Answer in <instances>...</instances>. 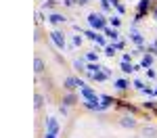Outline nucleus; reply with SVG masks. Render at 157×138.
Returning <instances> with one entry per match:
<instances>
[{
	"label": "nucleus",
	"mask_w": 157,
	"mask_h": 138,
	"mask_svg": "<svg viewBox=\"0 0 157 138\" xmlns=\"http://www.w3.org/2000/svg\"><path fill=\"white\" fill-rule=\"evenodd\" d=\"M80 90H82V96H84V100H92V99H98V96H97V92H94L92 88L84 86V88H80Z\"/></svg>",
	"instance_id": "nucleus-13"
},
{
	"label": "nucleus",
	"mask_w": 157,
	"mask_h": 138,
	"mask_svg": "<svg viewBox=\"0 0 157 138\" xmlns=\"http://www.w3.org/2000/svg\"><path fill=\"white\" fill-rule=\"evenodd\" d=\"M151 6H153V0H140L138 4H136V17H134V25L138 23L145 15H149V11H151Z\"/></svg>",
	"instance_id": "nucleus-3"
},
{
	"label": "nucleus",
	"mask_w": 157,
	"mask_h": 138,
	"mask_svg": "<svg viewBox=\"0 0 157 138\" xmlns=\"http://www.w3.org/2000/svg\"><path fill=\"white\" fill-rule=\"evenodd\" d=\"M88 63H98V54L94 52V50H90V52H86V57H84Z\"/></svg>",
	"instance_id": "nucleus-21"
},
{
	"label": "nucleus",
	"mask_w": 157,
	"mask_h": 138,
	"mask_svg": "<svg viewBox=\"0 0 157 138\" xmlns=\"http://www.w3.org/2000/svg\"><path fill=\"white\" fill-rule=\"evenodd\" d=\"M121 61H126V63H130V61H132V54H124V57H121Z\"/></svg>",
	"instance_id": "nucleus-33"
},
{
	"label": "nucleus",
	"mask_w": 157,
	"mask_h": 138,
	"mask_svg": "<svg viewBox=\"0 0 157 138\" xmlns=\"http://www.w3.org/2000/svg\"><path fill=\"white\" fill-rule=\"evenodd\" d=\"M153 94H157V88H155V90H153Z\"/></svg>",
	"instance_id": "nucleus-35"
},
{
	"label": "nucleus",
	"mask_w": 157,
	"mask_h": 138,
	"mask_svg": "<svg viewBox=\"0 0 157 138\" xmlns=\"http://www.w3.org/2000/svg\"><path fill=\"white\" fill-rule=\"evenodd\" d=\"M88 25H90L92 29H97V32H105V27H107L105 13L103 11H92L88 15Z\"/></svg>",
	"instance_id": "nucleus-1"
},
{
	"label": "nucleus",
	"mask_w": 157,
	"mask_h": 138,
	"mask_svg": "<svg viewBox=\"0 0 157 138\" xmlns=\"http://www.w3.org/2000/svg\"><path fill=\"white\" fill-rule=\"evenodd\" d=\"M61 132V125L57 117H48L46 119V132H44V138H57Z\"/></svg>",
	"instance_id": "nucleus-2"
},
{
	"label": "nucleus",
	"mask_w": 157,
	"mask_h": 138,
	"mask_svg": "<svg viewBox=\"0 0 157 138\" xmlns=\"http://www.w3.org/2000/svg\"><path fill=\"white\" fill-rule=\"evenodd\" d=\"M113 54H115V46H113V44L105 46V57H113Z\"/></svg>",
	"instance_id": "nucleus-23"
},
{
	"label": "nucleus",
	"mask_w": 157,
	"mask_h": 138,
	"mask_svg": "<svg viewBox=\"0 0 157 138\" xmlns=\"http://www.w3.org/2000/svg\"><path fill=\"white\" fill-rule=\"evenodd\" d=\"M44 100H46V96H44L42 92H36V96H34V107H36V109H42V107H44Z\"/></svg>",
	"instance_id": "nucleus-14"
},
{
	"label": "nucleus",
	"mask_w": 157,
	"mask_h": 138,
	"mask_svg": "<svg viewBox=\"0 0 157 138\" xmlns=\"http://www.w3.org/2000/svg\"><path fill=\"white\" fill-rule=\"evenodd\" d=\"M132 86L136 88V90H143V88H145V84H143L140 80H134V82H132Z\"/></svg>",
	"instance_id": "nucleus-26"
},
{
	"label": "nucleus",
	"mask_w": 157,
	"mask_h": 138,
	"mask_svg": "<svg viewBox=\"0 0 157 138\" xmlns=\"http://www.w3.org/2000/svg\"><path fill=\"white\" fill-rule=\"evenodd\" d=\"M86 36H88V40H92V42H97L98 34H97V32H86Z\"/></svg>",
	"instance_id": "nucleus-25"
},
{
	"label": "nucleus",
	"mask_w": 157,
	"mask_h": 138,
	"mask_svg": "<svg viewBox=\"0 0 157 138\" xmlns=\"http://www.w3.org/2000/svg\"><path fill=\"white\" fill-rule=\"evenodd\" d=\"M153 17H155V19H157V6H155V9H153Z\"/></svg>",
	"instance_id": "nucleus-34"
},
{
	"label": "nucleus",
	"mask_w": 157,
	"mask_h": 138,
	"mask_svg": "<svg viewBox=\"0 0 157 138\" xmlns=\"http://www.w3.org/2000/svg\"><path fill=\"white\" fill-rule=\"evenodd\" d=\"M120 69H121V71H124V73H132V71H136L138 67H136V65H132V63H126V61H121Z\"/></svg>",
	"instance_id": "nucleus-17"
},
{
	"label": "nucleus",
	"mask_w": 157,
	"mask_h": 138,
	"mask_svg": "<svg viewBox=\"0 0 157 138\" xmlns=\"http://www.w3.org/2000/svg\"><path fill=\"white\" fill-rule=\"evenodd\" d=\"M113 86L117 88V90H128V88H130V82H128V80H115Z\"/></svg>",
	"instance_id": "nucleus-18"
},
{
	"label": "nucleus",
	"mask_w": 157,
	"mask_h": 138,
	"mask_svg": "<svg viewBox=\"0 0 157 138\" xmlns=\"http://www.w3.org/2000/svg\"><path fill=\"white\" fill-rule=\"evenodd\" d=\"M117 124H120L121 128H126V130H134V128H138V121H136L134 115H124V117H120Z\"/></svg>",
	"instance_id": "nucleus-6"
},
{
	"label": "nucleus",
	"mask_w": 157,
	"mask_h": 138,
	"mask_svg": "<svg viewBox=\"0 0 157 138\" xmlns=\"http://www.w3.org/2000/svg\"><path fill=\"white\" fill-rule=\"evenodd\" d=\"M143 107L145 109H155V103L153 100H147V103H143Z\"/></svg>",
	"instance_id": "nucleus-29"
},
{
	"label": "nucleus",
	"mask_w": 157,
	"mask_h": 138,
	"mask_svg": "<svg viewBox=\"0 0 157 138\" xmlns=\"http://www.w3.org/2000/svg\"><path fill=\"white\" fill-rule=\"evenodd\" d=\"M155 71H153V69H147V77H151V80H153V77H155Z\"/></svg>",
	"instance_id": "nucleus-32"
},
{
	"label": "nucleus",
	"mask_w": 157,
	"mask_h": 138,
	"mask_svg": "<svg viewBox=\"0 0 157 138\" xmlns=\"http://www.w3.org/2000/svg\"><path fill=\"white\" fill-rule=\"evenodd\" d=\"M82 42H84V38L80 36V34H78V36H71V44L73 46H82Z\"/></svg>",
	"instance_id": "nucleus-22"
},
{
	"label": "nucleus",
	"mask_w": 157,
	"mask_h": 138,
	"mask_svg": "<svg viewBox=\"0 0 157 138\" xmlns=\"http://www.w3.org/2000/svg\"><path fill=\"white\" fill-rule=\"evenodd\" d=\"M48 21L52 25H61V23H65V21H67V17H65V15H61V13H50V15H48Z\"/></svg>",
	"instance_id": "nucleus-11"
},
{
	"label": "nucleus",
	"mask_w": 157,
	"mask_h": 138,
	"mask_svg": "<svg viewBox=\"0 0 157 138\" xmlns=\"http://www.w3.org/2000/svg\"><path fill=\"white\" fill-rule=\"evenodd\" d=\"M113 46H115V50H121L126 44H124V40H117V42H113Z\"/></svg>",
	"instance_id": "nucleus-28"
},
{
	"label": "nucleus",
	"mask_w": 157,
	"mask_h": 138,
	"mask_svg": "<svg viewBox=\"0 0 157 138\" xmlns=\"http://www.w3.org/2000/svg\"><path fill=\"white\" fill-rule=\"evenodd\" d=\"M109 25H111L113 29H117V27L121 25V19H120V15H111V17H109Z\"/></svg>",
	"instance_id": "nucleus-19"
},
{
	"label": "nucleus",
	"mask_w": 157,
	"mask_h": 138,
	"mask_svg": "<svg viewBox=\"0 0 157 138\" xmlns=\"http://www.w3.org/2000/svg\"><path fill=\"white\" fill-rule=\"evenodd\" d=\"M97 44H98V46H107V42H105V38H103V36L97 38Z\"/></svg>",
	"instance_id": "nucleus-30"
},
{
	"label": "nucleus",
	"mask_w": 157,
	"mask_h": 138,
	"mask_svg": "<svg viewBox=\"0 0 157 138\" xmlns=\"http://www.w3.org/2000/svg\"><path fill=\"white\" fill-rule=\"evenodd\" d=\"M140 136L143 138H157V125H143Z\"/></svg>",
	"instance_id": "nucleus-8"
},
{
	"label": "nucleus",
	"mask_w": 157,
	"mask_h": 138,
	"mask_svg": "<svg viewBox=\"0 0 157 138\" xmlns=\"http://www.w3.org/2000/svg\"><path fill=\"white\" fill-rule=\"evenodd\" d=\"M105 36H107L111 42H117V38H120V32H117V29H111V27H105Z\"/></svg>",
	"instance_id": "nucleus-15"
},
{
	"label": "nucleus",
	"mask_w": 157,
	"mask_h": 138,
	"mask_svg": "<svg viewBox=\"0 0 157 138\" xmlns=\"http://www.w3.org/2000/svg\"><path fill=\"white\" fill-rule=\"evenodd\" d=\"M63 86H65V90H67V92H73L78 86L84 88V82H82L80 77H73V75H69V77H65V80H63Z\"/></svg>",
	"instance_id": "nucleus-4"
},
{
	"label": "nucleus",
	"mask_w": 157,
	"mask_h": 138,
	"mask_svg": "<svg viewBox=\"0 0 157 138\" xmlns=\"http://www.w3.org/2000/svg\"><path fill=\"white\" fill-rule=\"evenodd\" d=\"M57 4V0H44V9H52Z\"/></svg>",
	"instance_id": "nucleus-27"
},
{
	"label": "nucleus",
	"mask_w": 157,
	"mask_h": 138,
	"mask_svg": "<svg viewBox=\"0 0 157 138\" xmlns=\"http://www.w3.org/2000/svg\"><path fill=\"white\" fill-rule=\"evenodd\" d=\"M44 69H46L44 61H42L40 57H36V59H34V71H36V75H42V73H44Z\"/></svg>",
	"instance_id": "nucleus-12"
},
{
	"label": "nucleus",
	"mask_w": 157,
	"mask_h": 138,
	"mask_svg": "<svg viewBox=\"0 0 157 138\" xmlns=\"http://www.w3.org/2000/svg\"><path fill=\"white\" fill-rule=\"evenodd\" d=\"M61 103H63L65 107H69V109H71L73 105H78V96H75V92H67V94L61 99Z\"/></svg>",
	"instance_id": "nucleus-10"
},
{
	"label": "nucleus",
	"mask_w": 157,
	"mask_h": 138,
	"mask_svg": "<svg viewBox=\"0 0 157 138\" xmlns=\"http://www.w3.org/2000/svg\"><path fill=\"white\" fill-rule=\"evenodd\" d=\"M73 67H75V71H80V73H86L84 59H75V61H73Z\"/></svg>",
	"instance_id": "nucleus-20"
},
{
	"label": "nucleus",
	"mask_w": 157,
	"mask_h": 138,
	"mask_svg": "<svg viewBox=\"0 0 157 138\" xmlns=\"http://www.w3.org/2000/svg\"><path fill=\"white\" fill-rule=\"evenodd\" d=\"M130 138H138V136H130Z\"/></svg>",
	"instance_id": "nucleus-36"
},
{
	"label": "nucleus",
	"mask_w": 157,
	"mask_h": 138,
	"mask_svg": "<svg viewBox=\"0 0 157 138\" xmlns=\"http://www.w3.org/2000/svg\"><path fill=\"white\" fill-rule=\"evenodd\" d=\"M130 40H132L134 44H138V46H145V38L140 36V32H136V27H130Z\"/></svg>",
	"instance_id": "nucleus-9"
},
{
	"label": "nucleus",
	"mask_w": 157,
	"mask_h": 138,
	"mask_svg": "<svg viewBox=\"0 0 157 138\" xmlns=\"http://www.w3.org/2000/svg\"><path fill=\"white\" fill-rule=\"evenodd\" d=\"M75 2H78V0H63V4H65V6H73Z\"/></svg>",
	"instance_id": "nucleus-31"
},
{
	"label": "nucleus",
	"mask_w": 157,
	"mask_h": 138,
	"mask_svg": "<svg viewBox=\"0 0 157 138\" xmlns=\"http://www.w3.org/2000/svg\"><path fill=\"white\" fill-rule=\"evenodd\" d=\"M153 61H155V54H151V52H147L145 57H143V63H140V65H143L145 69H149V67L153 65Z\"/></svg>",
	"instance_id": "nucleus-16"
},
{
	"label": "nucleus",
	"mask_w": 157,
	"mask_h": 138,
	"mask_svg": "<svg viewBox=\"0 0 157 138\" xmlns=\"http://www.w3.org/2000/svg\"><path fill=\"white\" fill-rule=\"evenodd\" d=\"M59 113H61V115H69V107H65V105L61 103V105H59Z\"/></svg>",
	"instance_id": "nucleus-24"
},
{
	"label": "nucleus",
	"mask_w": 157,
	"mask_h": 138,
	"mask_svg": "<svg viewBox=\"0 0 157 138\" xmlns=\"http://www.w3.org/2000/svg\"><path fill=\"white\" fill-rule=\"evenodd\" d=\"M155 115H157V109H155Z\"/></svg>",
	"instance_id": "nucleus-37"
},
{
	"label": "nucleus",
	"mask_w": 157,
	"mask_h": 138,
	"mask_svg": "<svg viewBox=\"0 0 157 138\" xmlns=\"http://www.w3.org/2000/svg\"><path fill=\"white\" fill-rule=\"evenodd\" d=\"M103 138H107V136H103Z\"/></svg>",
	"instance_id": "nucleus-38"
},
{
	"label": "nucleus",
	"mask_w": 157,
	"mask_h": 138,
	"mask_svg": "<svg viewBox=\"0 0 157 138\" xmlns=\"http://www.w3.org/2000/svg\"><path fill=\"white\" fill-rule=\"evenodd\" d=\"M48 36H50L52 44H55L57 48H59V50H65V46H67V44H65V34H63V32H57V29H55V32H50Z\"/></svg>",
	"instance_id": "nucleus-5"
},
{
	"label": "nucleus",
	"mask_w": 157,
	"mask_h": 138,
	"mask_svg": "<svg viewBox=\"0 0 157 138\" xmlns=\"http://www.w3.org/2000/svg\"><path fill=\"white\" fill-rule=\"evenodd\" d=\"M82 107L88 109V111H103V109H105V105L101 103V96H98V99H92V100H84Z\"/></svg>",
	"instance_id": "nucleus-7"
}]
</instances>
